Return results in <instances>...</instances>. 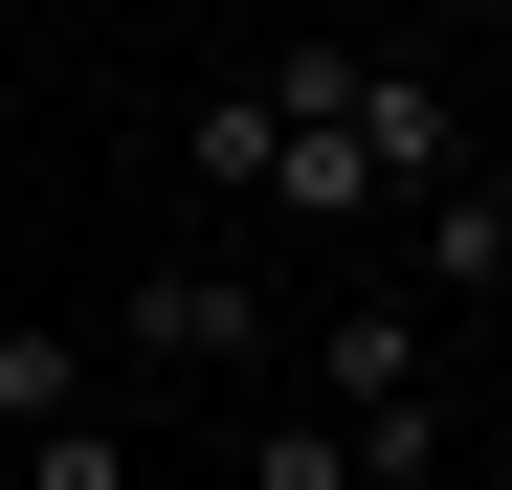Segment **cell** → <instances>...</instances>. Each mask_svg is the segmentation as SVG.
<instances>
[{"instance_id": "cell-1", "label": "cell", "mask_w": 512, "mask_h": 490, "mask_svg": "<svg viewBox=\"0 0 512 490\" xmlns=\"http://www.w3.org/2000/svg\"><path fill=\"white\" fill-rule=\"evenodd\" d=\"M312 424L357 446V490H446V357H423V312H334L312 335Z\"/></svg>"}, {"instance_id": "cell-2", "label": "cell", "mask_w": 512, "mask_h": 490, "mask_svg": "<svg viewBox=\"0 0 512 490\" xmlns=\"http://www.w3.org/2000/svg\"><path fill=\"white\" fill-rule=\"evenodd\" d=\"M268 335H290V312L245 290V268H201V245H179V268H134V290H112V379H179V401H223L245 357H268Z\"/></svg>"}, {"instance_id": "cell-3", "label": "cell", "mask_w": 512, "mask_h": 490, "mask_svg": "<svg viewBox=\"0 0 512 490\" xmlns=\"http://www.w3.org/2000/svg\"><path fill=\"white\" fill-rule=\"evenodd\" d=\"M268 112H290V90H268ZM379 201H401V179H379V134H357V112H290V134H268V223L334 245V223H379Z\"/></svg>"}, {"instance_id": "cell-4", "label": "cell", "mask_w": 512, "mask_h": 490, "mask_svg": "<svg viewBox=\"0 0 512 490\" xmlns=\"http://www.w3.org/2000/svg\"><path fill=\"white\" fill-rule=\"evenodd\" d=\"M90 401H112V335H67V312H0V446L90 424Z\"/></svg>"}, {"instance_id": "cell-5", "label": "cell", "mask_w": 512, "mask_h": 490, "mask_svg": "<svg viewBox=\"0 0 512 490\" xmlns=\"http://www.w3.org/2000/svg\"><path fill=\"white\" fill-rule=\"evenodd\" d=\"M268 134H290V112H268V67H245V90H201V112H179V179L245 223V201H268Z\"/></svg>"}, {"instance_id": "cell-6", "label": "cell", "mask_w": 512, "mask_h": 490, "mask_svg": "<svg viewBox=\"0 0 512 490\" xmlns=\"http://www.w3.org/2000/svg\"><path fill=\"white\" fill-rule=\"evenodd\" d=\"M401 223H423V290H490V268H512V201H490V156H468V179H423Z\"/></svg>"}, {"instance_id": "cell-7", "label": "cell", "mask_w": 512, "mask_h": 490, "mask_svg": "<svg viewBox=\"0 0 512 490\" xmlns=\"http://www.w3.org/2000/svg\"><path fill=\"white\" fill-rule=\"evenodd\" d=\"M245 490H357V446H334L312 401H268V424H245Z\"/></svg>"}, {"instance_id": "cell-8", "label": "cell", "mask_w": 512, "mask_h": 490, "mask_svg": "<svg viewBox=\"0 0 512 490\" xmlns=\"http://www.w3.org/2000/svg\"><path fill=\"white\" fill-rule=\"evenodd\" d=\"M23 490H134V424H112V401H90V424H45V446H23Z\"/></svg>"}, {"instance_id": "cell-9", "label": "cell", "mask_w": 512, "mask_h": 490, "mask_svg": "<svg viewBox=\"0 0 512 490\" xmlns=\"http://www.w3.org/2000/svg\"><path fill=\"white\" fill-rule=\"evenodd\" d=\"M490 201H512V134H490Z\"/></svg>"}]
</instances>
